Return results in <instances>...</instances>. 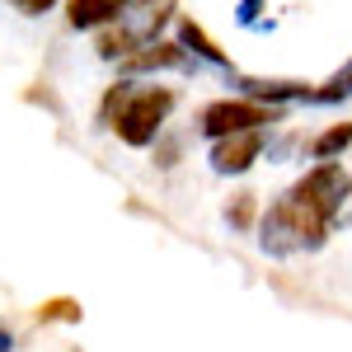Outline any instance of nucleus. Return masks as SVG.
Segmentation results:
<instances>
[{
	"label": "nucleus",
	"instance_id": "f257e3e1",
	"mask_svg": "<svg viewBox=\"0 0 352 352\" xmlns=\"http://www.w3.org/2000/svg\"><path fill=\"white\" fill-rule=\"evenodd\" d=\"M329 230H333V221L320 207H310L296 188L272 197L268 212L258 217V244H263V254H272V258L315 254V249H324Z\"/></svg>",
	"mask_w": 352,
	"mask_h": 352
},
{
	"label": "nucleus",
	"instance_id": "f03ea898",
	"mask_svg": "<svg viewBox=\"0 0 352 352\" xmlns=\"http://www.w3.org/2000/svg\"><path fill=\"white\" fill-rule=\"evenodd\" d=\"M179 104V94L169 89V85H146V89H136L122 99V109L113 113V132L122 146H132V151H146V146H155V136H160L164 118L174 113Z\"/></svg>",
	"mask_w": 352,
	"mask_h": 352
},
{
	"label": "nucleus",
	"instance_id": "7ed1b4c3",
	"mask_svg": "<svg viewBox=\"0 0 352 352\" xmlns=\"http://www.w3.org/2000/svg\"><path fill=\"white\" fill-rule=\"evenodd\" d=\"M268 122H282V104H263V99H217L207 104L202 118H197V132L207 141L217 136H230V132H249V127H268Z\"/></svg>",
	"mask_w": 352,
	"mask_h": 352
},
{
	"label": "nucleus",
	"instance_id": "20e7f679",
	"mask_svg": "<svg viewBox=\"0 0 352 352\" xmlns=\"http://www.w3.org/2000/svg\"><path fill=\"white\" fill-rule=\"evenodd\" d=\"M296 192L310 207H320L329 221H338L343 202L352 197V169H343L338 160H320L315 169H305V179L296 184Z\"/></svg>",
	"mask_w": 352,
	"mask_h": 352
},
{
	"label": "nucleus",
	"instance_id": "39448f33",
	"mask_svg": "<svg viewBox=\"0 0 352 352\" xmlns=\"http://www.w3.org/2000/svg\"><path fill=\"white\" fill-rule=\"evenodd\" d=\"M268 146V127H249V132H230V136H217L212 141V169L217 174H249L254 160L263 155Z\"/></svg>",
	"mask_w": 352,
	"mask_h": 352
},
{
	"label": "nucleus",
	"instance_id": "423d86ee",
	"mask_svg": "<svg viewBox=\"0 0 352 352\" xmlns=\"http://www.w3.org/2000/svg\"><path fill=\"white\" fill-rule=\"evenodd\" d=\"M188 66H197V56H192L179 38H174V43L155 38V43H146V47H136V52H127L118 61L122 76H141V71H188Z\"/></svg>",
	"mask_w": 352,
	"mask_h": 352
},
{
	"label": "nucleus",
	"instance_id": "0eeeda50",
	"mask_svg": "<svg viewBox=\"0 0 352 352\" xmlns=\"http://www.w3.org/2000/svg\"><path fill=\"white\" fill-rule=\"evenodd\" d=\"M132 5H151V0H66V24L89 33V28H109L118 24Z\"/></svg>",
	"mask_w": 352,
	"mask_h": 352
},
{
	"label": "nucleus",
	"instance_id": "6e6552de",
	"mask_svg": "<svg viewBox=\"0 0 352 352\" xmlns=\"http://www.w3.org/2000/svg\"><path fill=\"white\" fill-rule=\"evenodd\" d=\"M240 94L263 99V104H310L315 89L305 80H263V76H240Z\"/></svg>",
	"mask_w": 352,
	"mask_h": 352
},
{
	"label": "nucleus",
	"instance_id": "1a4fd4ad",
	"mask_svg": "<svg viewBox=\"0 0 352 352\" xmlns=\"http://www.w3.org/2000/svg\"><path fill=\"white\" fill-rule=\"evenodd\" d=\"M174 38H179V43H184V47L197 56V61H207V66H217V71H230V56H226L217 43H212V33L197 24L192 14H179V19H174Z\"/></svg>",
	"mask_w": 352,
	"mask_h": 352
},
{
	"label": "nucleus",
	"instance_id": "9d476101",
	"mask_svg": "<svg viewBox=\"0 0 352 352\" xmlns=\"http://www.w3.org/2000/svg\"><path fill=\"white\" fill-rule=\"evenodd\" d=\"M348 146H352V122H333V127H324V132L310 141V155L315 160H338Z\"/></svg>",
	"mask_w": 352,
	"mask_h": 352
},
{
	"label": "nucleus",
	"instance_id": "9b49d317",
	"mask_svg": "<svg viewBox=\"0 0 352 352\" xmlns=\"http://www.w3.org/2000/svg\"><path fill=\"white\" fill-rule=\"evenodd\" d=\"M226 221H230V230H258V192H230Z\"/></svg>",
	"mask_w": 352,
	"mask_h": 352
},
{
	"label": "nucleus",
	"instance_id": "f8f14e48",
	"mask_svg": "<svg viewBox=\"0 0 352 352\" xmlns=\"http://www.w3.org/2000/svg\"><path fill=\"white\" fill-rule=\"evenodd\" d=\"M80 300L76 296H52L38 305V324H80Z\"/></svg>",
	"mask_w": 352,
	"mask_h": 352
},
{
	"label": "nucleus",
	"instance_id": "ddd939ff",
	"mask_svg": "<svg viewBox=\"0 0 352 352\" xmlns=\"http://www.w3.org/2000/svg\"><path fill=\"white\" fill-rule=\"evenodd\" d=\"M343 99H352V61H348V66H338V71L315 89L310 104H343Z\"/></svg>",
	"mask_w": 352,
	"mask_h": 352
},
{
	"label": "nucleus",
	"instance_id": "4468645a",
	"mask_svg": "<svg viewBox=\"0 0 352 352\" xmlns=\"http://www.w3.org/2000/svg\"><path fill=\"white\" fill-rule=\"evenodd\" d=\"M132 94V76H122L118 85H109L104 89V104H99V127H113V113L122 109V99Z\"/></svg>",
	"mask_w": 352,
	"mask_h": 352
},
{
	"label": "nucleus",
	"instance_id": "2eb2a0df",
	"mask_svg": "<svg viewBox=\"0 0 352 352\" xmlns=\"http://www.w3.org/2000/svg\"><path fill=\"white\" fill-rule=\"evenodd\" d=\"M258 10H263V0H240V10H235V19H240L244 28L258 24Z\"/></svg>",
	"mask_w": 352,
	"mask_h": 352
},
{
	"label": "nucleus",
	"instance_id": "dca6fc26",
	"mask_svg": "<svg viewBox=\"0 0 352 352\" xmlns=\"http://www.w3.org/2000/svg\"><path fill=\"white\" fill-rule=\"evenodd\" d=\"M10 5H14L19 14H47V10H52L56 0H10Z\"/></svg>",
	"mask_w": 352,
	"mask_h": 352
},
{
	"label": "nucleus",
	"instance_id": "f3484780",
	"mask_svg": "<svg viewBox=\"0 0 352 352\" xmlns=\"http://www.w3.org/2000/svg\"><path fill=\"white\" fill-rule=\"evenodd\" d=\"M0 352H14V333L10 329H0Z\"/></svg>",
	"mask_w": 352,
	"mask_h": 352
}]
</instances>
